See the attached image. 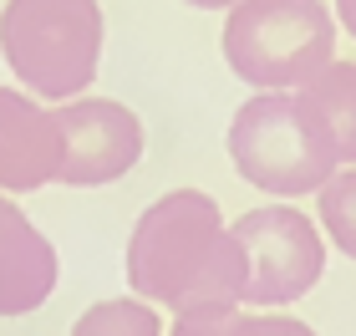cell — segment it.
<instances>
[{"label":"cell","instance_id":"obj_5","mask_svg":"<svg viewBox=\"0 0 356 336\" xmlns=\"http://www.w3.org/2000/svg\"><path fill=\"white\" fill-rule=\"evenodd\" d=\"M229 230L245 250V270H250L245 306H260V311L290 306V301L311 296V285L326 275V239L290 204L250 209Z\"/></svg>","mask_w":356,"mask_h":336},{"label":"cell","instance_id":"obj_12","mask_svg":"<svg viewBox=\"0 0 356 336\" xmlns=\"http://www.w3.org/2000/svg\"><path fill=\"white\" fill-rule=\"evenodd\" d=\"M321 224L336 250L356 260V168H336V179L321 189Z\"/></svg>","mask_w":356,"mask_h":336},{"label":"cell","instance_id":"obj_3","mask_svg":"<svg viewBox=\"0 0 356 336\" xmlns=\"http://www.w3.org/2000/svg\"><path fill=\"white\" fill-rule=\"evenodd\" d=\"M224 61L260 92H300L336 61V21L321 0H239L224 21Z\"/></svg>","mask_w":356,"mask_h":336},{"label":"cell","instance_id":"obj_8","mask_svg":"<svg viewBox=\"0 0 356 336\" xmlns=\"http://www.w3.org/2000/svg\"><path fill=\"white\" fill-rule=\"evenodd\" d=\"M56 291V250L0 194V316H31Z\"/></svg>","mask_w":356,"mask_h":336},{"label":"cell","instance_id":"obj_1","mask_svg":"<svg viewBox=\"0 0 356 336\" xmlns=\"http://www.w3.org/2000/svg\"><path fill=\"white\" fill-rule=\"evenodd\" d=\"M127 285L173 316L245 306V250L224 224L219 204L199 189L153 199L127 239Z\"/></svg>","mask_w":356,"mask_h":336},{"label":"cell","instance_id":"obj_10","mask_svg":"<svg viewBox=\"0 0 356 336\" xmlns=\"http://www.w3.org/2000/svg\"><path fill=\"white\" fill-rule=\"evenodd\" d=\"M168 336H316V331L305 326V321H296V316L229 306V311H193V316H178Z\"/></svg>","mask_w":356,"mask_h":336},{"label":"cell","instance_id":"obj_4","mask_svg":"<svg viewBox=\"0 0 356 336\" xmlns=\"http://www.w3.org/2000/svg\"><path fill=\"white\" fill-rule=\"evenodd\" d=\"M229 158L239 179L280 199H300L326 189L341 168L321 122L300 107L296 92H260L229 122Z\"/></svg>","mask_w":356,"mask_h":336},{"label":"cell","instance_id":"obj_9","mask_svg":"<svg viewBox=\"0 0 356 336\" xmlns=\"http://www.w3.org/2000/svg\"><path fill=\"white\" fill-rule=\"evenodd\" d=\"M296 97L321 122V133H326V143L336 148L341 168H356V61H331Z\"/></svg>","mask_w":356,"mask_h":336},{"label":"cell","instance_id":"obj_13","mask_svg":"<svg viewBox=\"0 0 356 336\" xmlns=\"http://www.w3.org/2000/svg\"><path fill=\"white\" fill-rule=\"evenodd\" d=\"M336 15H341V26L356 36V0H336Z\"/></svg>","mask_w":356,"mask_h":336},{"label":"cell","instance_id":"obj_6","mask_svg":"<svg viewBox=\"0 0 356 336\" xmlns=\"http://www.w3.org/2000/svg\"><path fill=\"white\" fill-rule=\"evenodd\" d=\"M61 133V168L56 184L72 189H102L118 184L127 168L143 158V122L133 107L107 97H72L51 107Z\"/></svg>","mask_w":356,"mask_h":336},{"label":"cell","instance_id":"obj_2","mask_svg":"<svg viewBox=\"0 0 356 336\" xmlns=\"http://www.w3.org/2000/svg\"><path fill=\"white\" fill-rule=\"evenodd\" d=\"M0 56L26 92L72 102L97 82L102 61V6L97 0H6Z\"/></svg>","mask_w":356,"mask_h":336},{"label":"cell","instance_id":"obj_11","mask_svg":"<svg viewBox=\"0 0 356 336\" xmlns=\"http://www.w3.org/2000/svg\"><path fill=\"white\" fill-rule=\"evenodd\" d=\"M72 336H163V321L148 301H97L76 316Z\"/></svg>","mask_w":356,"mask_h":336},{"label":"cell","instance_id":"obj_7","mask_svg":"<svg viewBox=\"0 0 356 336\" xmlns=\"http://www.w3.org/2000/svg\"><path fill=\"white\" fill-rule=\"evenodd\" d=\"M56 168L61 133L51 107L0 87V194H31L41 184H56Z\"/></svg>","mask_w":356,"mask_h":336},{"label":"cell","instance_id":"obj_14","mask_svg":"<svg viewBox=\"0 0 356 336\" xmlns=\"http://www.w3.org/2000/svg\"><path fill=\"white\" fill-rule=\"evenodd\" d=\"M188 6H199V10H234L239 0H188Z\"/></svg>","mask_w":356,"mask_h":336}]
</instances>
